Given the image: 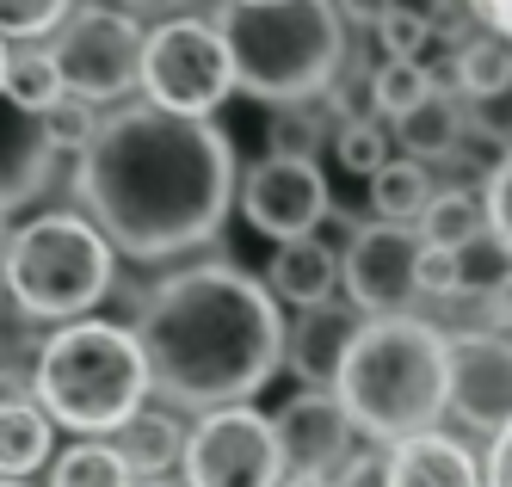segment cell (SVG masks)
Listing matches in <instances>:
<instances>
[{
	"label": "cell",
	"mask_w": 512,
	"mask_h": 487,
	"mask_svg": "<svg viewBox=\"0 0 512 487\" xmlns=\"http://www.w3.org/2000/svg\"><path fill=\"white\" fill-rule=\"evenodd\" d=\"M75 192L99 235L130 259H173L204 247L241 192L235 148L210 118L124 105L81 148Z\"/></svg>",
	"instance_id": "cell-1"
},
{
	"label": "cell",
	"mask_w": 512,
	"mask_h": 487,
	"mask_svg": "<svg viewBox=\"0 0 512 487\" xmlns=\"http://www.w3.org/2000/svg\"><path fill=\"white\" fill-rule=\"evenodd\" d=\"M149 383L186 407H241L284 364L278 296L235 266H192L155 284L136 315Z\"/></svg>",
	"instance_id": "cell-2"
},
{
	"label": "cell",
	"mask_w": 512,
	"mask_h": 487,
	"mask_svg": "<svg viewBox=\"0 0 512 487\" xmlns=\"http://www.w3.org/2000/svg\"><path fill=\"white\" fill-rule=\"evenodd\" d=\"M334 395L358 432L383 444L420 438L451 407V346L445 333L414 315H377L358 327V340L334 377Z\"/></svg>",
	"instance_id": "cell-3"
},
{
	"label": "cell",
	"mask_w": 512,
	"mask_h": 487,
	"mask_svg": "<svg viewBox=\"0 0 512 487\" xmlns=\"http://www.w3.org/2000/svg\"><path fill=\"white\" fill-rule=\"evenodd\" d=\"M223 37L235 56V93L266 105H309L346 62L340 0H229Z\"/></svg>",
	"instance_id": "cell-4"
},
{
	"label": "cell",
	"mask_w": 512,
	"mask_h": 487,
	"mask_svg": "<svg viewBox=\"0 0 512 487\" xmlns=\"http://www.w3.org/2000/svg\"><path fill=\"white\" fill-rule=\"evenodd\" d=\"M31 389H38L44 414L68 432H118L142 414V395L155 383H149V358H142L130 327L68 321L62 333L44 340Z\"/></svg>",
	"instance_id": "cell-5"
},
{
	"label": "cell",
	"mask_w": 512,
	"mask_h": 487,
	"mask_svg": "<svg viewBox=\"0 0 512 487\" xmlns=\"http://www.w3.org/2000/svg\"><path fill=\"white\" fill-rule=\"evenodd\" d=\"M7 290L38 321H75L112 290V241L87 216H31L7 241Z\"/></svg>",
	"instance_id": "cell-6"
},
{
	"label": "cell",
	"mask_w": 512,
	"mask_h": 487,
	"mask_svg": "<svg viewBox=\"0 0 512 487\" xmlns=\"http://www.w3.org/2000/svg\"><path fill=\"white\" fill-rule=\"evenodd\" d=\"M142 93H149V105L179 111V118H210L235 93V56L223 25L192 13L161 19L142 50Z\"/></svg>",
	"instance_id": "cell-7"
},
{
	"label": "cell",
	"mask_w": 512,
	"mask_h": 487,
	"mask_svg": "<svg viewBox=\"0 0 512 487\" xmlns=\"http://www.w3.org/2000/svg\"><path fill=\"white\" fill-rule=\"evenodd\" d=\"M142 50H149V31L118 7H99V0L68 13V25L50 44L68 99H87V105H112L130 87H142Z\"/></svg>",
	"instance_id": "cell-8"
},
{
	"label": "cell",
	"mask_w": 512,
	"mask_h": 487,
	"mask_svg": "<svg viewBox=\"0 0 512 487\" xmlns=\"http://www.w3.org/2000/svg\"><path fill=\"white\" fill-rule=\"evenodd\" d=\"M186 487H284V444L278 426L253 407H210L198 432H186Z\"/></svg>",
	"instance_id": "cell-9"
},
{
	"label": "cell",
	"mask_w": 512,
	"mask_h": 487,
	"mask_svg": "<svg viewBox=\"0 0 512 487\" xmlns=\"http://www.w3.org/2000/svg\"><path fill=\"white\" fill-rule=\"evenodd\" d=\"M420 253L426 241L408 235L401 222H364L340 259V284L352 296V309L364 315H401L420 296Z\"/></svg>",
	"instance_id": "cell-10"
},
{
	"label": "cell",
	"mask_w": 512,
	"mask_h": 487,
	"mask_svg": "<svg viewBox=\"0 0 512 487\" xmlns=\"http://www.w3.org/2000/svg\"><path fill=\"white\" fill-rule=\"evenodd\" d=\"M334 210L327 204V179L309 155H266L241 179V216L272 241H303L315 222Z\"/></svg>",
	"instance_id": "cell-11"
},
{
	"label": "cell",
	"mask_w": 512,
	"mask_h": 487,
	"mask_svg": "<svg viewBox=\"0 0 512 487\" xmlns=\"http://www.w3.org/2000/svg\"><path fill=\"white\" fill-rule=\"evenodd\" d=\"M278 444H284V469L290 475H321V481H334L346 463H352V414L340 407V395H297V401H284L278 407Z\"/></svg>",
	"instance_id": "cell-12"
},
{
	"label": "cell",
	"mask_w": 512,
	"mask_h": 487,
	"mask_svg": "<svg viewBox=\"0 0 512 487\" xmlns=\"http://www.w3.org/2000/svg\"><path fill=\"white\" fill-rule=\"evenodd\" d=\"M451 407L475 432L512 426V340L469 333V340L451 346Z\"/></svg>",
	"instance_id": "cell-13"
},
{
	"label": "cell",
	"mask_w": 512,
	"mask_h": 487,
	"mask_svg": "<svg viewBox=\"0 0 512 487\" xmlns=\"http://www.w3.org/2000/svg\"><path fill=\"white\" fill-rule=\"evenodd\" d=\"M358 327H364V321H358L352 309L315 303V309L297 315V327L284 333V358L297 364L303 383H334L340 364H346V352H352V340H358Z\"/></svg>",
	"instance_id": "cell-14"
},
{
	"label": "cell",
	"mask_w": 512,
	"mask_h": 487,
	"mask_svg": "<svg viewBox=\"0 0 512 487\" xmlns=\"http://www.w3.org/2000/svg\"><path fill=\"white\" fill-rule=\"evenodd\" d=\"M389 487H488L475 475V457L445 432L401 438L389 451Z\"/></svg>",
	"instance_id": "cell-15"
},
{
	"label": "cell",
	"mask_w": 512,
	"mask_h": 487,
	"mask_svg": "<svg viewBox=\"0 0 512 487\" xmlns=\"http://www.w3.org/2000/svg\"><path fill=\"white\" fill-rule=\"evenodd\" d=\"M334 284H340V259H334V247H321L315 235H303V241H278L272 266H266V290L278 296V303H297V309L334 303Z\"/></svg>",
	"instance_id": "cell-16"
},
{
	"label": "cell",
	"mask_w": 512,
	"mask_h": 487,
	"mask_svg": "<svg viewBox=\"0 0 512 487\" xmlns=\"http://www.w3.org/2000/svg\"><path fill=\"white\" fill-rule=\"evenodd\" d=\"M56 420L44 414L38 401H0V475L19 481L31 469H44L50 463V432Z\"/></svg>",
	"instance_id": "cell-17"
},
{
	"label": "cell",
	"mask_w": 512,
	"mask_h": 487,
	"mask_svg": "<svg viewBox=\"0 0 512 487\" xmlns=\"http://www.w3.org/2000/svg\"><path fill=\"white\" fill-rule=\"evenodd\" d=\"M426 204H432L426 161L401 155V161H389V167L371 173V210H377V222H401V229H408V222L426 216Z\"/></svg>",
	"instance_id": "cell-18"
},
{
	"label": "cell",
	"mask_w": 512,
	"mask_h": 487,
	"mask_svg": "<svg viewBox=\"0 0 512 487\" xmlns=\"http://www.w3.org/2000/svg\"><path fill=\"white\" fill-rule=\"evenodd\" d=\"M463 111H457V99H445V93H432L426 105H414L408 118H395V142L408 148L414 161H438V155H451V148L463 142Z\"/></svg>",
	"instance_id": "cell-19"
},
{
	"label": "cell",
	"mask_w": 512,
	"mask_h": 487,
	"mask_svg": "<svg viewBox=\"0 0 512 487\" xmlns=\"http://www.w3.org/2000/svg\"><path fill=\"white\" fill-rule=\"evenodd\" d=\"M7 99L13 111H25V118H44L50 105H62L68 99V87H62V68H56V56L50 50H19L13 62H7Z\"/></svg>",
	"instance_id": "cell-20"
},
{
	"label": "cell",
	"mask_w": 512,
	"mask_h": 487,
	"mask_svg": "<svg viewBox=\"0 0 512 487\" xmlns=\"http://www.w3.org/2000/svg\"><path fill=\"white\" fill-rule=\"evenodd\" d=\"M118 451H124V463H130L142 481H155L167 463L186 457V438H179V426H173L167 414H136L130 426H118Z\"/></svg>",
	"instance_id": "cell-21"
},
{
	"label": "cell",
	"mask_w": 512,
	"mask_h": 487,
	"mask_svg": "<svg viewBox=\"0 0 512 487\" xmlns=\"http://www.w3.org/2000/svg\"><path fill=\"white\" fill-rule=\"evenodd\" d=\"M50 487H136V469L124 463L118 444H75V451H62L50 463Z\"/></svg>",
	"instance_id": "cell-22"
},
{
	"label": "cell",
	"mask_w": 512,
	"mask_h": 487,
	"mask_svg": "<svg viewBox=\"0 0 512 487\" xmlns=\"http://www.w3.org/2000/svg\"><path fill=\"white\" fill-rule=\"evenodd\" d=\"M475 235H488V204L475 198V192H432V204H426V216H420V241H432V247H463V241H475Z\"/></svg>",
	"instance_id": "cell-23"
},
{
	"label": "cell",
	"mask_w": 512,
	"mask_h": 487,
	"mask_svg": "<svg viewBox=\"0 0 512 487\" xmlns=\"http://www.w3.org/2000/svg\"><path fill=\"white\" fill-rule=\"evenodd\" d=\"M451 74H457V87L469 93V99H494L500 87H512V44L506 37H469V44L457 50V62H451Z\"/></svg>",
	"instance_id": "cell-24"
},
{
	"label": "cell",
	"mask_w": 512,
	"mask_h": 487,
	"mask_svg": "<svg viewBox=\"0 0 512 487\" xmlns=\"http://www.w3.org/2000/svg\"><path fill=\"white\" fill-rule=\"evenodd\" d=\"M438 93V81H432V68L426 62H395V56H383V68L371 74V105L383 111V118L395 124V118H408L414 105H426Z\"/></svg>",
	"instance_id": "cell-25"
},
{
	"label": "cell",
	"mask_w": 512,
	"mask_h": 487,
	"mask_svg": "<svg viewBox=\"0 0 512 487\" xmlns=\"http://www.w3.org/2000/svg\"><path fill=\"white\" fill-rule=\"evenodd\" d=\"M506 278H512V253L494 229L457 247V296H494Z\"/></svg>",
	"instance_id": "cell-26"
},
{
	"label": "cell",
	"mask_w": 512,
	"mask_h": 487,
	"mask_svg": "<svg viewBox=\"0 0 512 487\" xmlns=\"http://www.w3.org/2000/svg\"><path fill=\"white\" fill-rule=\"evenodd\" d=\"M334 155H340V167H346V173H364V179H371L377 167H389V161H395V155H389L383 124H371V118H340V130H334Z\"/></svg>",
	"instance_id": "cell-27"
},
{
	"label": "cell",
	"mask_w": 512,
	"mask_h": 487,
	"mask_svg": "<svg viewBox=\"0 0 512 487\" xmlns=\"http://www.w3.org/2000/svg\"><path fill=\"white\" fill-rule=\"evenodd\" d=\"M432 19L414 7V0H395V7L377 19V44H383V56H395V62H420V50L432 44Z\"/></svg>",
	"instance_id": "cell-28"
},
{
	"label": "cell",
	"mask_w": 512,
	"mask_h": 487,
	"mask_svg": "<svg viewBox=\"0 0 512 487\" xmlns=\"http://www.w3.org/2000/svg\"><path fill=\"white\" fill-rule=\"evenodd\" d=\"M75 0H0V37H44L62 31Z\"/></svg>",
	"instance_id": "cell-29"
},
{
	"label": "cell",
	"mask_w": 512,
	"mask_h": 487,
	"mask_svg": "<svg viewBox=\"0 0 512 487\" xmlns=\"http://www.w3.org/2000/svg\"><path fill=\"white\" fill-rule=\"evenodd\" d=\"M38 130H44L50 148H75V155H81V148L99 136V118H93L87 99H62V105H50L44 118H38Z\"/></svg>",
	"instance_id": "cell-30"
},
{
	"label": "cell",
	"mask_w": 512,
	"mask_h": 487,
	"mask_svg": "<svg viewBox=\"0 0 512 487\" xmlns=\"http://www.w3.org/2000/svg\"><path fill=\"white\" fill-rule=\"evenodd\" d=\"M315 142H321V118L309 105H284L272 118V155H309L315 161Z\"/></svg>",
	"instance_id": "cell-31"
},
{
	"label": "cell",
	"mask_w": 512,
	"mask_h": 487,
	"mask_svg": "<svg viewBox=\"0 0 512 487\" xmlns=\"http://www.w3.org/2000/svg\"><path fill=\"white\" fill-rule=\"evenodd\" d=\"M469 130L512 148V87H500L494 99H469Z\"/></svg>",
	"instance_id": "cell-32"
},
{
	"label": "cell",
	"mask_w": 512,
	"mask_h": 487,
	"mask_svg": "<svg viewBox=\"0 0 512 487\" xmlns=\"http://www.w3.org/2000/svg\"><path fill=\"white\" fill-rule=\"evenodd\" d=\"M482 204H488V229H494V235L506 241V253H512V148H506V161L488 173Z\"/></svg>",
	"instance_id": "cell-33"
},
{
	"label": "cell",
	"mask_w": 512,
	"mask_h": 487,
	"mask_svg": "<svg viewBox=\"0 0 512 487\" xmlns=\"http://www.w3.org/2000/svg\"><path fill=\"white\" fill-rule=\"evenodd\" d=\"M420 290L457 296V247H432L426 241V253H420Z\"/></svg>",
	"instance_id": "cell-34"
},
{
	"label": "cell",
	"mask_w": 512,
	"mask_h": 487,
	"mask_svg": "<svg viewBox=\"0 0 512 487\" xmlns=\"http://www.w3.org/2000/svg\"><path fill=\"white\" fill-rule=\"evenodd\" d=\"M334 487H389V457H352Z\"/></svg>",
	"instance_id": "cell-35"
},
{
	"label": "cell",
	"mask_w": 512,
	"mask_h": 487,
	"mask_svg": "<svg viewBox=\"0 0 512 487\" xmlns=\"http://www.w3.org/2000/svg\"><path fill=\"white\" fill-rule=\"evenodd\" d=\"M488 487H512V426L506 432H494V451H488V475H482Z\"/></svg>",
	"instance_id": "cell-36"
},
{
	"label": "cell",
	"mask_w": 512,
	"mask_h": 487,
	"mask_svg": "<svg viewBox=\"0 0 512 487\" xmlns=\"http://www.w3.org/2000/svg\"><path fill=\"white\" fill-rule=\"evenodd\" d=\"M469 13L482 19L494 37H506V44H512V0H469Z\"/></svg>",
	"instance_id": "cell-37"
},
{
	"label": "cell",
	"mask_w": 512,
	"mask_h": 487,
	"mask_svg": "<svg viewBox=\"0 0 512 487\" xmlns=\"http://www.w3.org/2000/svg\"><path fill=\"white\" fill-rule=\"evenodd\" d=\"M389 7H395V0H340V13H346V19H364V25H377Z\"/></svg>",
	"instance_id": "cell-38"
},
{
	"label": "cell",
	"mask_w": 512,
	"mask_h": 487,
	"mask_svg": "<svg viewBox=\"0 0 512 487\" xmlns=\"http://www.w3.org/2000/svg\"><path fill=\"white\" fill-rule=\"evenodd\" d=\"M488 315H494V327H500V333H512V278L488 296Z\"/></svg>",
	"instance_id": "cell-39"
},
{
	"label": "cell",
	"mask_w": 512,
	"mask_h": 487,
	"mask_svg": "<svg viewBox=\"0 0 512 487\" xmlns=\"http://www.w3.org/2000/svg\"><path fill=\"white\" fill-rule=\"evenodd\" d=\"M284 487H334V481H321V475H290Z\"/></svg>",
	"instance_id": "cell-40"
},
{
	"label": "cell",
	"mask_w": 512,
	"mask_h": 487,
	"mask_svg": "<svg viewBox=\"0 0 512 487\" xmlns=\"http://www.w3.org/2000/svg\"><path fill=\"white\" fill-rule=\"evenodd\" d=\"M7 62H13V50H7V37H0V93H7Z\"/></svg>",
	"instance_id": "cell-41"
},
{
	"label": "cell",
	"mask_w": 512,
	"mask_h": 487,
	"mask_svg": "<svg viewBox=\"0 0 512 487\" xmlns=\"http://www.w3.org/2000/svg\"><path fill=\"white\" fill-rule=\"evenodd\" d=\"M136 7H179V0H136Z\"/></svg>",
	"instance_id": "cell-42"
},
{
	"label": "cell",
	"mask_w": 512,
	"mask_h": 487,
	"mask_svg": "<svg viewBox=\"0 0 512 487\" xmlns=\"http://www.w3.org/2000/svg\"><path fill=\"white\" fill-rule=\"evenodd\" d=\"M136 487H179V481H136Z\"/></svg>",
	"instance_id": "cell-43"
},
{
	"label": "cell",
	"mask_w": 512,
	"mask_h": 487,
	"mask_svg": "<svg viewBox=\"0 0 512 487\" xmlns=\"http://www.w3.org/2000/svg\"><path fill=\"white\" fill-rule=\"evenodd\" d=\"M0 487H25V481H7V475H0Z\"/></svg>",
	"instance_id": "cell-44"
},
{
	"label": "cell",
	"mask_w": 512,
	"mask_h": 487,
	"mask_svg": "<svg viewBox=\"0 0 512 487\" xmlns=\"http://www.w3.org/2000/svg\"><path fill=\"white\" fill-rule=\"evenodd\" d=\"M0 284H7V266H0Z\"/></svg>",
	"instance_id": "cell-45"
}]
</instances>
